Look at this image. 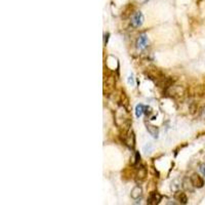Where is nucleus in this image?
<instances>
[{
    "label": "nucleus",
    "instance_id": "nucleus-1",
    "mask_svg": "<svg viewBox=\"0 0 205 205\" xmlns=\"http://www.w3.org/2000/svg\"><path fill=\"white\" fill-rule=\"evenodd\" d=\"M114 121L117 127L123 132V135L129 131V128L131 126V117L128 113V109L124 108L123 106H120L115 112Z\"/></svg>",
    "mask_w": 205,
    "mask_h": 205
},
{
    "label": "nucleus",
    "instance_id": "nucleus-2",
    "mask_svg": "<svg viewBox=\"0 0 205 205\" xmlns=\"http://www.w3.org/2000/svg\"><path fill=\"white\" fill-rule=\"evenodd\" d=\"M144 15L140 11H136L131 18V26L134 28H140L144 24Z\"/></svg>",
    "mask_w": 205,
    "mask_h": 205
},
{
    "label": "nucleus",
    "instance_id": "nucleus-3",
    "mask_svg": "<svg viewBox=\"0 0 205 205\" xmlns=\"http://www.w3.org/2000/svg\"><path fill=\"white\" fill-rule=\"evenodd\" d=\"M190 180H191V182H192L194 188L201 189L204 186V180H203L198 173H193L192 176H190Z\"/></svg>",
    "mask_w": 205,
    "mask_h": 205
},
{
    "label": "nucleus",
    "instance_id": "nucleus-4",
    "mask_svg": "<svg viewBox=\"0 0 205 205\" xmlns=\"http://www.w3.org/2000/svg\"><path fill=\"white\" fill-rule=\"evenodd\" d=\"M115 84H116V81H115V77H114L113 75L109 76V77L107 78V80L105 81V84H104V90L107 89V93H111L112 91L114 90V88H115Z\"/></svg>",
    "mask_w": 205,
    "mask_h": 205
},
{
    "label": "nucleus",
    "instance_id": "nucleus-5",
    "mask_svg": "<svg viewBox=\"0 0 205 205\" xmlns=\"http://www.w3.org/2000/svg\"><path fill=\"white\" fill-rule=\"evenodd\" d=\"M162 200V196L158 192H152L148 197V203L149 205H157L160 203V201Z\"/></svg>",
    "mask_w": 205,
    "mask_h": 205
},
{
    "label": "nucleus",
    "instance_id": "nucleus-6",
    "mask_svg": "<svg viewBox=\"0 0 205 205\" xmlns=\"http://www.w3.org/2000/svg\"><path fill=\"white\" fill-rule=\"evenodd\" d=\"M147 176H148V170H147V168L145 167L144 165L140 166L135 171L136 180H138V182H143V180H146Z\"/></svg>",
    "mask_w": 205,
    "mask_h": 205
},
{
    "label": "nucleus",
    "instance_id": "nucleus-7",
    "mask_svg": "<svg viewBox=\"0 0 205 205\" xmlns=\"http://www.w3.org/2000/svg\"><path fill=\"white\" fill-rule=\"evenodd\" d=\"M124 143L127 145L129 148H134V145H135V136L132 131H128L124 134Z\"/></svg>",
    "mask_w": 205,
    "mask_h": 205
},
{
    "label": "nucleus",
    "instance_id": "nucleus-8",
    "mask_svg": "<svg viewBox=\"0 0 205 205\" xmlns=\"http://www.w3.org/2000/svg\"><path fill=\"white\" fill-rule=\"evenodd\" d=\"M149 44V39H148V36L146 34H142V35L138 37V41H136V47L138 49H145V48L148 46Z\"/></svg>",
    "mask_w": 205,
    "mask_h": 205
},
{
    "label": "nucleus",
    "instance_id": "nucleus-9",
    "mask_svg": "<svg viewBox=\"0 0 205 205\" xmlns=\"http://www.w3.org/2000/svg\"><path fill=\"white\" fill-rule=\"evenodd\" d=\"M174 199L178 201V203H180V204H187L188 203V197H187L186 193L183 192V191H176L174 193Z\"/></svg>",
    "mask_w": 205,
    "mask_h": 205
},
{
    "label": "nucleus",
    "instance_id": "nucleus-10",
    "mask_svg": "<svg viewBox=\"0 0 205 205\" xmlns=\"http://www.w3.org/2000/svg\"><path fill=\"white\" fill-rule=\"evenodd\" d=\"M147 130L148 132L153 136L154 138H157L159 136V129H158L157 126L152 125V124H147Z\"/></svg>",
    "mask_w": 205,
    "mask_h": 205
},
{
    "label": "nucleus",
    "instance_id": "nucleus-11",
    "mask_svg": "<svg viewBox=\"0 0 205 205\" xmlns=\"http://www.w3.org/2000/svg\"><path fill=\"white\" fill-rule=\"evenodd\" d=\"M143 194V189L140 186H135L132 188L131 192H130V196L132 199H138Z\"/></svg>",
    "mask_w": 205,
    "mask_h": 205
},
{
    "label": "nucleus",
    "instance_id": "nucleus-12",
    "mask_svg": "<svg viewBox=\"0 0 205 205\" xmlns=\"http://www.w3.org/2000/svg\"><path fill=\"white\" fill-rule=\"evenodd\" d=\"M120 102H121V106H123L124 108L128 109V107H129V100H128V98L126 96L124 91L120 93Z\"/></svg>",
    "mask_w": 205,
    "mask_h": 205
},
{
    "label": "nucleus",
    "instance_id": "nucleus-13",
    "mask_svg": "<svg viewBox=\"0 0 205 205\" xmlns=\"http://www.w3.org/2000/svg\"><path fill=\"white\" fill-rule=\"evenodd\" d=\"M145 109H146V107H145L144 105H142V104H138V105L135 107V115H136V117L140 118V116H142L143 114L145 113Z\"/></svg>",
    "mask_w": 205,
    "mask_h": 205
},
{
    "label": "nucleus",
    "instance_id": "nucleus-14",
    "mask_svg": "<svg viewBox=\"0 0 205 205\" xmlns=\"http://www.w3.org/2000/svg\"><path fill=\"white\" fill-rule=\"evenodd\" d=\"M143 151L145 152V154H150V153L153 151V145L151 144V143L147 144L146 146H145L144 148H143Z\"/></svg>",
    "mask_w": 205,
    "mask_h": 205
},
{
    "label": "nucleus",
    "instance_id": "nucleus-15",
    "mask_svg": "<svg viewBox=\"0 0 205 205\" xmlns=\"http://www.w3.org/2000/svg\"><path fill=\"white\" fill-rule=\"evenodd\" d=\"M127 82H128L129 85H134V78H133V75H132V74L129 76V77H128Z\"/></svg>",
    "mask_w": 205,
    "mask_h": 205
},
{
    "label": "nucleus",
    "instance_id": "nucleus-16",
    "mask_svg": "<svg viewBox=\"0 0 205 205\" xmlns=\"http://www.w3.org/2000/svg\"><path fill=\"white\" fill-rule=\"evenodd\" d=\"M145 113L147 114V116L150 115V114L152 113V109H151L150 107H146V109H145Z\"/></svg>",
    "mask_w": 205,
    "mask_h": 205
},
{
    "label": "nucleus",
    "instance_id": "nucleus-17",
    "mask_svg": "<svg viewBox=\"0 0 205 205\" xmlns=\"http://www.w3.org/2000/svg\"><path fill=\"white\" fill-rule=\"evenodd\" d=\"M200 171L202 172V174L205 176V164H201L200 165Z\"/></svg>",
    "mask_w": 205,
    "mask_h": 205
},
{
    "label": "nucleus",
    "instance_id": "nucleus-18",
    "mask_svg": "<svg viewBox=\"0 0 205 205\" xmlns=\"http://www.w3.org/2000/svg\"><path fill=\"white\" fill-rule=\"evenodd\" d=\"M138 1L140 3H146L147 1H149V0H138Z\"/></svg>",
    "mask_w": 205,
    "mask_h": 205
}]
</instances>
